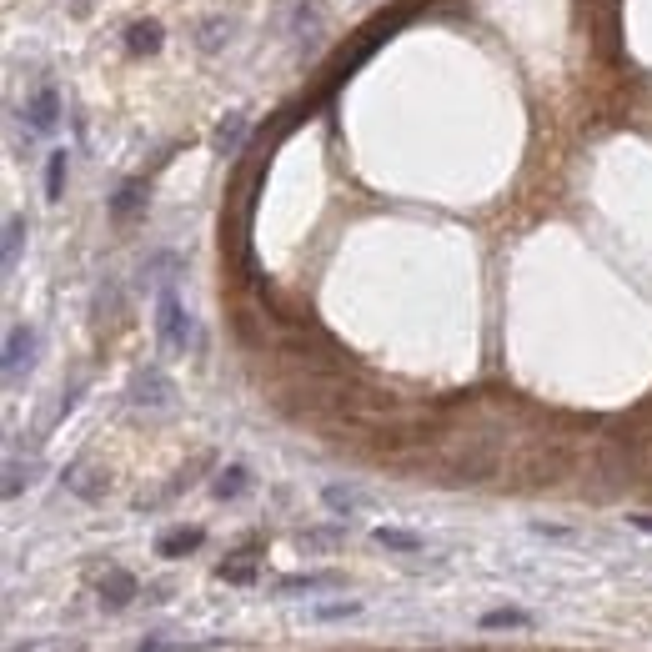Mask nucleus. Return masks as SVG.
<instances>
[{"label":"nucleus","instance_id":"f257e3e1","mask_svg":"<svg viewBox=\"0 0 652 652\" xmlns=\"http://www.w3.org/2000/svg\"><path fill=\"white\" fill-rule=\"evenodd\" d=\"M156 337H161L166 352H186V347H196V326H191V316H186L176 286L156 291Z\"/></svg>","mask_w":652,"mask_h":652},{"label":"nucleus","instance_id":"f03ea898","mask_svg":"<svg viewBox=\"0 0 652 652\" xmlns=\"http://www.w3.org/2000/svg\"><path fill=\"white\" fill-rule=\"evenodd\" d=\"M36 326H11V337H6V382L16 387L31 367H36Z\"/></svg>","mask_w":652,"mask_h":652},{"label":"nucleus","instance_id":"7ed1b4c3","mask_svg":"<svg viewBox=\"0 0 652 652\" xmlns=\"http://www.w3.org/2000/svg\"><path fill=\"white\" fill-rule=\"evenodd\" d=\"M56 121H61V96L46 86V91H36V96L26 101V131H31V136H51Z\"/></svg>","mask_w":652,"mask_h":652},{"label":"nucleus","instance_id":"20e7f679","mask_svg":"<svg viewBox=\"0 0 652 652\" xmlns=\"http://www.w3.org/2000/svg\"><path fill=\"white\" fill-rule=\"evenodd\" d=\"M337 587H347L342 572H296V577H281V582H276L281 597H301V592H337Z\"/></svg>","mask_w":652,"mask_h":652},{"label":"nucleus","instance_id":"39448f33","mask_svg":"<svg viewBox=\"0 0 652 652\" xmlns=\"http://www.w3.org/2000/svg\"><path fill=\"white\" fill-rule=\"evenodd\" d=\"M171 397H176V392H171V382H166L161 372H136V382H131V402H136V407H151V412H156V407H171Z\"/></svg>","mask_w":652,"mask_h":652},{"label":"nucleus","instance_id":"423d86ee","mask_svg":"<svg viewBox=\"0 0 652 652\" xmlns=\"http://www.w3.org/2000/svg\"><path fill=\"white\" fill-rule=\"evenodd\" d=\"M136 577L131 572H121V567H111L106 577H101V607H111V612H121V607H131L136 602Z\"/></svg>","mask_w":652,"mask_h":652},{"label":"nucleus","instance_id":"0eeeda50","mask_svg":"<svg viewBox=\"0 0 652 652\" xmlns=\"http://www.w3.org/2000/svg\"><path fill=\"white\" fill-rule=\"evenodd\" d=\"M66 487H71L76 497H86V502H96V497H106V487H111V477H106V472H96V467H86V462H76V467L66 472Z\"/></svg>","mask_w":652,"mask_h":652},{"label":"nucleus","instance_id":"6e6552de","mask_svg":"<svg viewBox=\"0 0 652 652\" xmlns=\"http://www.w3.org/2000/svg\"><path fill=\"white\" fill-rule=\"evenodd\" d=\"M176 276H181V256H176V251H161V256H151V261H146V281H151L156 291L176 286Z\"/></svg>","mask_w":652,"mask_h":652},{"label":"nucleus","instance_id":"1a4fd4ad","mask_svg":"<svg viewBox=\"0 0 652 652\" xmlns=\"http://www.w3.org/2000/svg\"><path fill=\"white\" fill-rule=\"evenodd\" d=\"M321 502L332 507L337 517H352V512L367 507V492H357V487H321Z\"/></svg>","mask_w":652,"mask_h":652},{"label":"nucleus","instance_id":"9d476101","mask_svg":"<svg viewBox=\"0 0 652 652\" xmlns=\"http://www.w3.org/2000/svg\"><path fill=\"white\" fill-rule=\"evenodd\" d=\"M66 176H71V156H66V151H51V156H46V201H61V196H66Z\"/></svg>","mask_w":652,"mask_h":652},{"label":"nucleus","instance_id":"9b49d317","mask_svg":"<svg viewBox=\"0 0 652 652\" xmlns=\"http://www.w3.org/2000/svg\"><path fill=\"white\" fill-rule=\"evenodd\" d=\"M196 547H201V527H176V532H166V537L156 542L161 557H186V552H196Z\"/></svg>","mask_w":652,"mask_h":652},{"label":"nucleus","instance_id":"f8f14e48","mask_svg":"<svg viewBox=\"0 0 652 652\" xmlns=\"http://www.w3.org/2000/svg\"><path fill=\"white\" fill-rule=\"evenodd\" d=\"M517 627H532V617L522 607H492V612H482V632H517Z\"/></svg>","mask_w":652,"mask_h":652},{"label":"nucleus","instance_id":"ddd939ff","mask_svg":"<svg viewBox=\"0 0 652 652\" xmlns=\"http://www.w3.org/2000/svg\"><path fill=\"white\" fill-rule=\"evenodd\" d=\"M36 472H41V467H36V457H26V462H21V457H11V462H6V497H21V487H31V482H36Z\"/></svg>","mask_w":652,"mask_h":652},{"label":"nucleus","instance_id":"4468645a","mask_svg":"<svg viewBox=\"0 0 652 652\" xmlns=\"http://www.w3.org/2000/svg\"><path fill=\"white\" fill-rule=\"evenodd\" d=\"M126 51H131V56L161 51V26H151V21H146V26H131V31H126Z\"/></svg>","mask_w":652,"mask_h":652},{"label":"nucleus","instance_id":"2eb2a0df","mask_svg":"<svg viewBox=\"0 0 652 652\" xmlns=\"http://www.w3.org/2000/svg\"><path fill=\"white\" fill-rule=\"evenodd\" d=\"M362 602L342 597V602H321V607H306V622H342V617H357Z\"/></svg>","mask_w":652,"mask_h":652},{"label":"nucleus","instance_id":"dca6fc26","mask_svg":"<svg viewBox=\"0 0 652 652\" xmlns=\"http://www.w3.org/2000/svg\"><path fill=\"white\" fill-rule=\"evenodd\" d=\"M377 542H382L387 552H422V537L407 532V527H377Z\"/></svg>","mask_w":652,"mask_h":652},{"label":"nucleus","instance_id":"f3484780","mask_svg":"<svg viewBox=\"0 0 652 652\" xmlns=\"http://www.w3.org/2000/svg\"><path fill=\"white\" fill-rule=\"evenodd\" d=\"M246 482H251V477H246V467H226V472L211 482V492H216L221 502H231V497H241V492H246Z\"/></svg>","mask_w":652,"mask_h":652},{"label":"nucleus","instance_id":"a211bd4d","mask_svg":"<svg viewBox=\"0 0 652 652\" xmlns=\"http://www.w3.org/2000/svg\"><path fill=\"white\" fill-rule=\"evenodd\" d=\"M21 246H26V216H11V221H6V271H16Z\"/></svg>","mask_w":652,"mask_h":652},{"label":"nucleus","instance_id":"6ab92c4d","mask_svg":"<svg viewBox=\"0 0 652 652\" xmlns=\"http://www.w3.org/2000/svg\"><path fill=\"white\" fill-rule=\"evenodd\" d=\"M241 131H246V116L231 111V116L221 121V131H216V146H221V151H236V146H241Z\"/></svg>","mask_w":652,"mask_h":652},{"label":"nucleus","instance_id":"aec40b11","mask_svg":"<svg viewBox=\"0 0 652 652\" xmlns=\"http://www.w3.org/2000/svg\"><path fill=\"white\" fill-rule=\"evenodd\" d=\"M141 196H146V186H141V181H131V186H126V191H121V196L111 201V211H116V216H126V211H131V206H136Z\"/></svg>","mask_w":652,"mask_h":652},{"label":"nucleus","instance_id":"412c9836","mask_svg":"<svg viewBox=\"0 0 652 652\" xmlns=\"http://www.w3.org/2000/svg\"><path fill=\"white\" fill-rule=\"evenodd\" d=\"M181 647H186V642H176V637H146L136 652H181Z\"/></svg>","mask_w":652,"mask_h":652},{"label":"nucleus","instance_id":"4be33fe9","mask_svg":"<svg viewBox=\"0 0 652 652\" xmlns=\"http://www.w3.org/2000/svg\"><path fill=\"white\" fill-rule=\"evenodd\" d=\"M301 547H316V552L321 547H337V532H326V527L321 532H301Z\"/></svg>","mask_w":652,"mask_h":652},{"label":"nucleus","instance_id":"5701e85b","mask_svg":"<svg viewBox=\"0 0 652 652\" xmlns=\"http://www.w3.org/2000/svg\"><path fill=\"white\" fill-rule=\"evenodd\" d=\"M221 577H226V582H251L256 572H251L246 562H221Z\"/></svg>","mask_w":652,"mask_h":652},{"label":"nucleus","instance_id":"b1692460","mask_svg":"<svg viewBox=\"0 0 652 652\" xmlns=\"http://www.w3.org/2000/svg\"><path fill=\"white\" fill-rule=\"evenodd\" d=\"M221 41H231V21H226V26H211V31H201V46H221Z\"/></svg>","mask_w":652,"mask_h":652},{"label":"nucleus","instance_id":"393cba45","mask_svg":"<svg viewBox=\"0 0 652 652\" xmlns=\"http://www.w3.org/2000/svg\"><path fill=\"white\" fill-rule=\"evenodd\" d=\"M632 527H642V532H652V517H632Z\"/></svg>","mask_w":652,"mask_h":652}]
</instances>
